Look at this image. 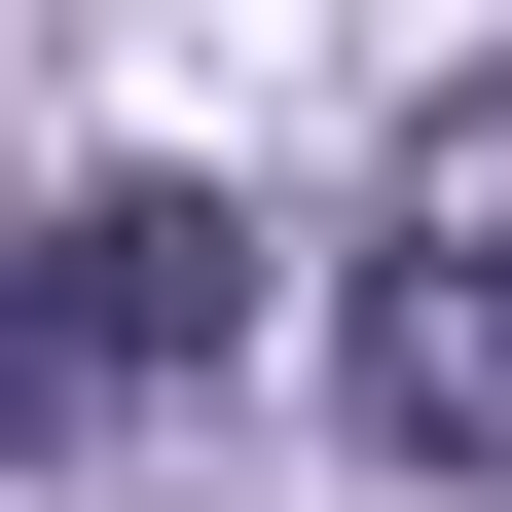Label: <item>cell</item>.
Segmentation results:
<instances>
[{
  "mask_svg": "<svg viewBox=\"0 0 512 512\" xmlns=\"http://www.w3.org/2000/svg\"><path fill=\"white\" fill-rule=\"evenodd\" d=\"M220 330H256V220H220V183H74V220H0V476L147 439Z\"/></svg>",
  "mask_w": 512,
  "mask_h": 512,
  "instance_id": "obj_1",
  "label": "cell"
},
{
  "mask_svg": "<svg viewBox=\"0 0 512 512\" xmlns=\"http://www.w3.org/2000/svg\"><path fill=\"white\" fill-rule=\"evenodd\" d=\"M330 403L403 439V476H512V74H439V110H403L366 293H330Z\"/></svg>",
  "mask_w": 512,
  "mask_h": 512,
  "instance_id": "obj_2",
  "label": "cell"
}]
</instances>
